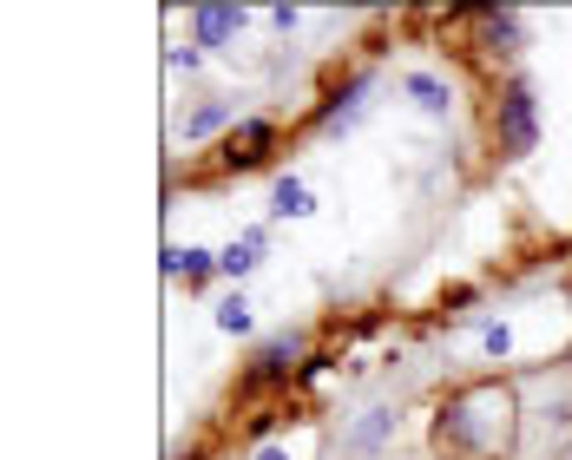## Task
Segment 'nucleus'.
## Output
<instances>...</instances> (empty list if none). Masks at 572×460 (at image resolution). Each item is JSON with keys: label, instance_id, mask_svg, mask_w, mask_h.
<instances>
[{"label": "nucleus", "instance_id": "nucleus-11", "mask_svg": "<svg viewBox=\"0 0 572 460\" xmlns=\"http://www.w3.org/2000/svg\"><path fill=\"white\" fill-rule=\"evenodd\" d=\"M250 323H257V316H250V296L231 290V296L217 303V329H224V336H250Z\"/></svg>", "mask_w": 572, "mask_h": 460}, {"label": "nucleus", "instance_id": "nucleus-13", "mask_svg": "<svg viewBox=\"0 0 572 460\" xmlns=\"http://www.w3.org/2000/svg\"><path fill=\"white\" fill-rule=\"evenodd\" d=\"M481 343H487V356H507V349H514V329H507V323H487Z\"/></svg>", "mask_w": 572, "mask_h": 460}, {"label": "nucleus", "instance_id": "nucleus-15", "mask_svg": "<svg viewBox=\"0 0 572 460\" xmlns=\"http://www.w3.org/2000/svg\"><path fill=\"white\" fill-rule=\"evenodd\" d=\"M257 460H290V455H283V448H263V455H257Z\"/></svg>", "mask_w": 572, "mask_h": 460}, {"label": "nucleus", "instance_id": "nucleus-5", "mask_svg": "<svg viewBox=\"0 0 572 460\" xmlns=\"http://www.w3.org/2000/svg\"><path fill=\"white\" fill-rule=\"evenodd\" d=\"M244 26H250L244 7H198V13H191V40H198V46H231Z\"/></svg>", "mask_w": 572, "mask_h": 460}, {"label": "nucleus", "instance_id": "nucleus-16", "mask_svg": "<svg viewBox=\"0 0 572 460\" xmlns=\"http://www.w3.org/2000/svg\"><path fill=\"white\" fill-rule=\"evenodd\" d=\"M567 460H572V455H567Z\"/></svg>", "mask_w": 572, "mask_h": 460}, {"label": "nucleus", "instance_id": "nucleus-6", "mask_svg": "<svg viewBox=\"0 0 572 460\" xmlns=\"http://www.w3.org/2000/svg\"><path fill=\"white\" fill-rule=\"evenodd\" d=\"M402 92H408L428 119H448V112H455V92H448V79H435V72H408Z\"/></svg>", "mask_w": 572, "mask_h": 460}, {"label": "nucleus", "instance_id": "nucleus-2", "mask_svg": "<svg viewBox=\"0 0 572 460\" xmlns=\"http://www.w3.org/2000/svg\"><path fill=\"white\" fill-rule=\"evenodd\" d=\"M534 138H540V99H534V86H507V99H501V152L527 158Z\"/></svg>", "mask_w": 572, "mask_h": 460}, {"label": "nucleus", "instance_id": "nucleus-1", "mask_svg": "<svg viewBox=\"0 0 572 460\" xmlns=\"http://www.w3.org/2000/svg\"><path fill=\"white\" fill-rule=\"evenodd\" d=\"M507 415H514V402L501 389H468L461 402L441 408V441L474 448V455H501L507 448Z\"/></svg>", "mask_w": 572, "mask_h": 460}, {"label": "nucleus", "instance_id": "nucleus-12", "mask_svg": "<svg viewBox=\"0 0 572 460\" xmlns=\"http://www.w3.org/2000/svg\"><path fill=\"white\" fill-rule=\"evenodd\" d=\"M389 435H395V415H389V408H375V415H369V422L349 435V455H369V448H382Z\"/></svg>", "mask_w": 572, "mask_h": 460}, {"label": "nucleus", "instance_id": "nucleus-8", "mask_svg": "<svg viewBox=\"0 0 572 460\" xmlns=\"http://www.w3.org/2000/svg\"><path fill=\"white\" fill-rule=\"evenodd\" d=\"M257 250H263V231H244L231 250H217V270H224V277H250V270H257Z\"/></svg>", "mask_w": 572, "mask_h": 460}, {"label": "nucleus", "instance_id": "nucleus-14", "mask_svg": "<svg viewBox=\"0 0 572 460\" xmlns=\"http://www.w3.org/2000/svg\"><path fill=\"white\" fill-rule=\"evenodd\" d=\"M270 26L277 33H296V7H270Z\"/></svg>", "mask_w": 572, "mask_h": 460}, {"label": "nucleus", "instance_id": "nucleus-3", "mask_svg": "<svg viewBox=\"0 0 572 460\" xmlns=\"http://www.w3.org/2000/svg\"><path fill=\"white\" fill-rule=\"evenodd\" d=\"M296 356H303V336H296V329H277V336H270V343L257 349V362H250L244 389H270V382H290Z\"/></svg>", "mask_w": 572, "mask_h": 460}, {"label": "nucleus", "instance_id": "nucleus-9", "mask_svg": "<svg viewBox=\"0 0 572 460\" xmlns=\"http://www.w3.org/2000/svg\"><path fill=\"white\" fill-rule=\"evenodd\" d=\"M316 204H310V184H296V178H277V191H270V217H310Z\"/></svg>", "mask_w": 572, "mask_h": 460}, {"label": "nucleus", "instance_id": "nucleus-10", "mask_svg": "<svg viewBox=\"0 0 572 460\" xmlns=\"http://www.w3.org/2000/svg\"><path fill=\"white\" fill-rule=\"evenodd\" d=\"M231 119H237V112H231V99H211V105H198V112L184 119V138L198 145V138H211V132H217V125H231Z\"/></svg>", "mask_w": 572, "mask_h": 460}, {"label": "nucleus", "instance_id": "nucleus-7", "mask_svg": "<svg viewBox=\"0 0 572 460\" xmlns=\"http://www.w3.org/2000/svg\"><path fill=\"white\" fill-rule=\"evenodd\" d=\"M165 270H171V277H184V283H204V277L217 270V250H198V244H171V250H165Z\"/></svg>", "mask_w": 572, "mask_h": 460}, {"label": "nucleus", "instance_id": "nucleus-4", "mask_svg": "<svg viewBox=\"0 0 572 460\" xmlns=\"http://www.w3.org/2000/svg\"><path fill=\"white\" fill-rule=\"evenodd\" d=\"M270 145H277V125H270V119H244V125L231 132V145H224V165H231V171H257V165L270 158Z\"/></svg>", "mask_w": 572, "mask_h": 460}]
</instances>
